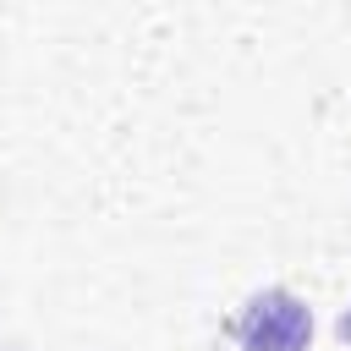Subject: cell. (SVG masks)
<instances>
[{"mask_svg": "<svg viewBox=\"0 0 351 351\" xmlns=\"http://www.w3.org/2000/svg\"><path fill=\"white\" fill-rule=\"evenodd\" d=\"M236 346L241 351H307L313 346V313L296 291L269 285L258 291L241 318H236Z\"/></svg>", "mask_w": 351, "mask_h": 351, "instance_id": "obj_1", "label": "cell"}, {"mask_svg": "<svg viewBox=\"0 0 351 351\" xmlns=\"http://www.w3.org/2000/svg\"><path fill=\"white\" fill-rule=\"evenodd\" d=\"M340 340H351V307H346V318H340Z\"/></svg>", "mask_w": 351, "mask_h": 351, "instance_id": "obj_2", "label": "cell"}]
</instances>
